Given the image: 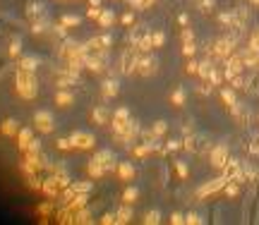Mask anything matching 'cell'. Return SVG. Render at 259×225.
<instances>
[{"mask_svg": "<svg viewBox=\"0 0 259 225\" xmlns=\"http://www.w3.org/2000/svg\"><path fill=\"white\" fill-rule=\"evenodd\" d=\"M34 127L41 134H51L55 130V120L51 110H36L34 113Z\"/></svg>", "mask_w": 259, "mask_h": 225, "instance_id": "4", "label": "cell"}, {"mask_svg": "<svg viewBox=\"0 0 259 225\" xmlns=\"http://www.w3.org/2000/svg\"><path fill=\"white\" fill-rule=\"evenodd\" d=\"M41 192L46 194V197L51 199H58V194H60V187H58V182H55V177H48V180H43V187H41Z\"/></svg>", "mask_w": 259, "mask_h": 225, "instance_id": "16", "label": "cell"}, {"mask_svg": "<svg viewBox=\"0 0 259 225\" xmlns=\"http://www.w3.org/2000/svg\"><path fill=\"white\" fill-rule=\"evenodd\" d=\"M182 146V139H171V142H166L164 149H161V156H166V153H173V151H177Z\"/></svg>", "mask_w": 259, "mask_h": 225, "instance_id": "29", "label": "cell"}, {"mask_svg": "<svg viewBox=\"0 0 259 225\" xmlns=\"http://www.w3.org/2000/svg\"><path fill=\"white\" fill-rule=\"evenodd\" d=\"M14 91L19 93L24 101L36 98V96H39V79H36V72L17 70V75H14Z\"/></svg>", "mask_w": 259, "mask_h": 225, "instance_id": "1", "label": "cell"}, {"mask_svg": "<svg viewBox=\"0 0 259 225\" xmlns=\"http://www.w3.org/2000/svg\"><path fill=\"white\" fill-rule=\"evenodd\" d=\"M127 5L132 7V10H147L154 5V0H127Z\"/></svg>", "mask_w": 259, "mask_h": 225, "instance_id": "32", "label": "cell"}, {"mask_svg": "<svg viewBox=\"0 0 259 225\" xmlns=\"http://www.w3.org/2000/svg\"><path fill=\"white\" fill-rule=\"evenodd\" d=\"M27 17L31 19V22L46 19V10H43L41 2H29V5H27Z\"/></svg>", "mask_w": 259, "mask_h": 225, "instance_id": "14", "label": "cell"}, {"mask_svg": "<svg viewBox=\"0 0 259 225\" xmlns=\"http://www.w3.org/2000/svg\"><path fill=\"white\" fill-rule=\"evenodd\" d=\"M137 197H139V189L137 187H127L123 194V201L125 204H132V201H137Z\"/></svg>", "mask_w": 259, "mask_h": 225, "instance_id": "33", "label": "cell"}, {"mask_svg": "<svg viewBox=\"0 0 259 225\" xmlns=\"http://www.w3.org/2000/svg\"><path fill=\"white\" fill-rule=\"evenodd\" d=\"M218 93H221V101L228 108H233L238 103V96H235V89L233 86H218Z\"/></svg>", "mask_w": 259, "mask_h": 225, "instance_id": "17", "label": "cell"}, {"mask_svg": "<svg viewBox=\"0 0 259 225\" xmlns=\"http://www.w3.org/2000/svg\"><path fill=\"white\" fill-rule=\"evenodd\" d=\"M7 53L12 55V58H17V55L22 53V41H19V39H14L12 43H10V48H7Z\"/></svg>", "mask_w": 259, "mask_h": 225, "instance_id": "39", "label": "cell"}, {"mask_svg": "<svg viewBox=\"0 0 259 225\" xmlns=\"http://www.w3.org/2000/svg\"><path fill=\"white\" fill-rule=\"evenodd\" d=\"M185 221H187L190 225H202V223H204V218H202L199 213H194V211L187 213V216H185Z\"/></svg>", "mask_w": 259, "mask_h": 225, "instance_id": "42", "label": "cell"}, {"mask_svg": "<svg viewBox=\"0 0 259 225\" xmlns=\"http://www.w3.org/2000/svg\"><path fill=\"white\" fill-rule=\"evenodd\" d=\"M231 180L221 172L218 177H214V180H209V182H204V185L197 189V199H206V197H214V194H218V192H223V187L228 185Z\"/></svg>", "mask_w": 259, "mask_h": 225, "instance_id": "2", "label": "cell"}, {"mask_svg": "<svg viewBox=\"0 0 259 225\" xmlns=\"http://www.w3.org/2000/svg\"><path fill=\"white\" fill-rule=\"evenodd\" d=\"M156 70H159V58H156V55L144 53L142 58H139V65H137V75H142V77L147 79V77H154V75H156Z\"/></svg>", "mask_w": 259, "mask_h": 225, "instance_id": "5", "label": "cell"}, {"mask_svg": "<svg viewBox=\"0 0 259 225\" xmlns=\"http://www.w3.org/2000/svg\"><path fill=\"white\" fill-rule=\"evenodd\" d=\"M60 22H63V24H65V27H80V24H82V17H80V14H63V19H60Z\"/></svg>", "mask_w": 259, "mask_h": 225, "instance_id": "28", "label": "cell"}, {"mask_svg": "<svg viewBox=\"0 0 259 225\" xmlns=\"http://www.w3.org/2000/svg\"><path fill=\"white\" fill-rule=\"evenodd\" d=\"M118 91H120V84H118V79H106L103 84H101V93H103V98H115Z\"/></svg>", "mask_w": 259, "mask_h": 225, "instance_id": "15", "label": "cell"}, {"mask_svg": "<svg viewBox=\"0 0 259 225\" xmlns=\"http://www.w3.org/2000/svg\"><path fill=\"white\" fill-rule=\"evenodd\" d=\"M168 221H171V223L173 225H185L187 223V221H185V216H182V213H171V218H168Z\"/></svg>", "mask_w": 259, "mask_h": 225, "instance_id": "45", "label": "cell"}, {"mask_svg": "<svg viewBox=\"0 0 259 225\" xmlns=\"http://www.w3.org/2000/svg\"><path fill=\"white\" fill-rule=\"evenodd\" d=\"M154 2H156V0H154Z\"/></svg>", "mask_w": 259, "mask_h": 225, "instance_id": "58", "label": "cell"}, {"mask_svg": "<svg viewBox=\"0 0 259 225\" xmlns=\"http://www.w3.org/2000/svg\"><path fill=\"white\" fill-rule=\"evenodd\" d=\"M55 103L60 108H68L75 103V96H72V91H65V89H60V91L55 93Z\"/></svg>", "mask_w": 259, "mask_h": 225, "instance_id": "19", "label": "cell"}, {"mask_svg": "<svg viewBox=\"0 0 259 225\" xmlns=\"http://www.w3.org/2000/svg\"><path fill=\"white\" fill-rule=\"evenodd\" d=\"M91 180H84V182H72L70 189H72V194H89L91 192Z\"/></svg>", "mask_w": 259, "mask_h": 225, "instance_id": "23", "label": "cell"}, {"mask_svg": "<svg viewBox=\"0 0 259 225\" xmlns=\"http://www.w3.org/2000/svg\"><path fill=\"white\" fill-rule=\"evenodd\" d=\"M197 51V46H194V41H182V55L185 58H192Z\"/></svg>", "mask_w": 259, "mask_h": 225, "instance_id": "38", "label": "cell"}, {"mask_svg": "<svg viewBox=\"0 0 259 225\" xmlns=\"http://www.w3.org/2000/svg\"><path fill=\"white\" fill-rule=\"evenodd\" d=\"M27 187L36 192V189H41V187H43V182H39V177H36V175H27Z\"/></svg>", "mask_w": 259, "mask_h": 225, "instance_id": "40", "label": "cell"}, {"mask_svg": "<svg viewBox=\"0 0 259 225\" xmlns=\"http://www.w3.org/2000/svg\"><path fill=\"white\" fill-rule=\"evenodd\" d=\"M118 175H120V180H125V182L135 180V165H132L130 160H123V163H118Z\"/></svg>", "mask_w": 259, "mask_h": 225, "instance_id": "18", "label": "cell"}, {"mask_svg": "<svg viewBox=\"0 0 259 225\" xmlns=\"http://www.w3.org/2000/svg\"><path fill=\"white\" fill-rule=\"evenodd\" d=\"M101 223H103V225L118 223V213H103V218H101Z\"/></svg>", "mask_w": 259, "mask_h": 225, "instance_id": "48", "label": "cell"}, {"mask_svg": "<svg viewBox=\"0 0 259 225\" xmlns=\"http://www.w3.org/2000/svg\"><path fill=\"white\" fill-rule=\"evenodd\" d=\"M185 98H187V93H185V89H182V86H177L175 91L171 93V103H173L175 108H182V106H185Z\"/></svg>", "mask_w": 259, "mask_h": 225, "instance_id": "24", "label": "cell"}, {"mask_svg": "<svg viewBox=\"0 0 259 225\" xmlns=\"http://www.w3.org/2000/svg\"><path fill=\"white\" fill-rule=\"evenodd\" d=\"M250 2H252V5H259V0H250Z\"/></svg>", "mask_w": 259, "mask_h": 225, "instance_id": "56", "label": "cell"}, {"mask_svg": "<svg viewBox=\"0 0 259 225\" xmlns=\"http://www.w3.org/2000/svg\"><path fill=\"white\" fill-rule=\"evenodd\" d=\"M36 67H39V60H36V58H31V55H24V58L19 60V70H29V72H36Z\"/></svg>", "mask_w": 259, "mask_h": 225, "instance_id": "25", "label": "cell"}, {"mask_svg": "<svg viewBox=\"0 0 259 225\" xmlns=\"http://www.w3.org/2000/svg\"><path fill=\"white\" fill-rule=\"evenodd\" d=\"M86 17H89V19H98V17H101V7H98V5H91V7L86 10Z\"/></svg>", "mask_w": 259, "mask_h": 225, "instance_id": "47", "label": "cell"}, {"mask_svg": "<svg viewBox=\"0 0 259 225\" xmlns=\"http://www.w3.org/2000/svg\"><path fill=\"white\" fill-rule=\"evenodd\" d=\"M223 194H226L228 199H235L238 194H240V182H235V180H231L228 185L223 187Z\"/></svg>", "mask_w": 259, "mask_h": 225, "instance_id": "26", "label": "cell"}, {"mask_svg": "<svg viewBox=\"0 0 259 225\" xmlns=\"http://www.w3.org/2000/svg\"><path fill=\"white\" fill-rule=\"evenodd\" d=\"M94 158H98L103 165H106V170L113 172L115 170V156L110 153V149H101V151H96V156Z\"/></svg>", "mask_w": 259, "mask_h": 225, "instance_id": "13", "label": "cell"}, {"mask_svg": "<svg viewBox=\"0 0 259 225\" xmlns=\"http://www.w3.org/2000/svg\"><path fill=\"white\" fill-rule=\"evenodd\" d=\"M166 132H168V122H166V120H156V122H154V127H151V134L164 137Z\"/></svg>", "mask_w": 259, "mask_h": 225, "instance_id": "31", "label": "cell"}, {"mask_svg": "<svg viewBox=\"0 0 259 225\" xmlns=\"http://www.w3.org/2000/svg\"><path fill=\"white\" fill-rule=\"evenodd\" d=\"M132 216H135V213H132V209H130V204H125L123 209L118 211V223H130Z\"/></svg>", "mask_w": 259, "mask_h": 225, "instance_id": "30", "label": "cell"}, {"mask_svg": "<svg viewBox=\"0 0 259 225\" xmlns=\"http://www.w3.org/2000/svg\"><path fill=\"white\" fill-rule=\"evenodd\" d=\"M149 153H154V151L149 149L147 142H142L139 146H135V156H139V158H144V156H149Z\"/></svg>", "mask_w": 259, "mask_h": 225, "instance_id": "37", "label": "cell"}, {"mask_svg": "<svg viewBox=\"0 0 259 225\" xmlns=\"http://www.w3.org/2000/svg\"><path fill=\"white\" fill-rule=\"evenodd\" d=\"M91 118H94L96 125H101V127H103V125H108L110 120H113V115H110V108L101 103V106H96L94 110H91Z\"/></svg>", "mask_w": 259, "mask_h": 225, "instance_id": "9", "label": "cell"}, {"mask_svg": "<svg viewBox=\"0 0 259 225\" xmlns=\"http://www.w3.org/2000/svg\"><path fill=\"white\" fill-rule=\"evenodd\" d=\"M89 5H98L101 7V0H89Z\"/></svg>", "mask_w": 259, "mask_h": 225, "instance_id": "55", "label": "cell"}, {"mask_svg": "<svg viewBox=\"0 0 259 225\" xmlns=\"http://www.w3.org/2000/svg\"><path fill=\"white\" fill-rule=\"evenodd\" d=\"M58 149H60V151H70V149H75V146H72V139H70V137L58 139Z\"/></svg>", "mask_w": 259, "mask_h": 225, "instance_id": "43", "label": "cell"}, {"mask_svg": "<svg viewBox=\"0 0 259 225\" xmlns=\"http://www.w3.org/2000/svg\"><path fill=\"white\" fill-rule=\"evenodd\" d=\"M151 39H154V48H161V46L166 43V34H164V31H154V34H151Z\"/></svg>", "mask_w": 259, "mask_h": 225, "instance_id": "41", "label": "cell"}, {"mask_svg": "<svg viewBox=\"0 0 259 225\" xmlns=\"http://www.w3.org/2000/svg\"><path fill=\"white\" fill-rule=\"evenodd\" d=\"M120 22H123L125 27H132V24H135V14H132V12H125L123 17H120Z\"/></svg>", "mask_w": 259, "mask_h": 225, "instance_id": "50", "label": "cell"}, {"mask_svg": "<svg viewBox=\"0 0 259 225\" xmlns=\"http://www.w3.org/2000/svg\"><path fill=\"white\" fill-rule=\"evenodd\" d=\"M29 151H31V153H41V139H34V142L29 144Z\"/></svg>", "mask_w": 259, "mask_h": 225, "instance_id": "52", "label": "cell"}, {"mask_svg": "<svg viewBox=\"0 0 259 225\" xmlns=\"http://www.w3.org/2000/svg\"><path fill=\"white\" fill-rule=\"evenodd\" d=\"M197 67H199V60L190 58V60H187V65H185V72H187V75H197Z\"/></svg>", "mask_w": 259, "mask_h": 225, "instance_id": "44", "label": "cell"}, {"mask_svg": "<svg viewBox=\"0 0 259 225\" xmlns=\"http://www.w3.org/2000/svg\"><path fill=\"white\" fill-rule=\"evenodd\" d=\"M34 142V132L29 130V127H22L19 134H17V149L22 151V153H27L29 151V144Z\"/></svg>", "mask_w": 259, "mask_h": 225, "instance_id": "11", "label": "cell"}, {"mask_svg": "<svg viewBox=\"0 0 259 225\" xmlns=\"http://www.w3.org/2000/svg\"><path fill=\"white\" fill-rule=\"evenodd\" d=\"M177 22H180L182 27H187V24H190V17H187V12H180V17H177Z\"/></svg>", "mask_w": 259, "mask_h": 225, "instance_id": "54", "label": "cell"}, {"mask_svg": "<svg viewBox=\"0 0 259 225\" xmlns=\"http://www.w3.org/2000/svg\"><path fill=\"white\" fill-rule=\"evenodd\" d=\"M0 130H2V134H5V137H10V139H14V137L19 134V130H22V127L17 125V120H5Z\"/></svg>", "mask_w": 259, "mask_h": 225, "instance_id": "20", "label": "cell"}, {"mask_svg": "<svg viewBox=\"0 0 259 225\" xmlns=\"http://www.w3.org/2000/svg\"><path fill=\"white\" fill-rule=\"evenodd\" d=\"M228 84H231V86H233V89H235V91H243V89H247L245 72H243V75H235V77H233V79L228 81Z\"/></svg>", "mask_w": 259, "mask_h": 225, "instance_id": "27", "label": "cell"}, {"mask_svg": "<svg viewBox=\"0 0 259 225\" xmlns=\"http://www.w3.org/2000/svg\"><path fill=\"white\" fill-rule=\"evenodd\" d=\"M144 223H147V225L161 223V211H156V209H154V211H149L147 216H144Z\"/></svg>", "mask_w": 259, "mask_h": 225, "instance_id": "34", "label": "cell"}, {"mask_svg": "<svg viewBox=\"0 0 259 225\" xmlns=\"http://www.w3.org/2000/svg\"><path fill=\"white\" fill-rule=\"evenodd\" d=\"M255 34H257V36H259V24H257V31H255Z\"/></svg>", "mask_w": 259, "mask_h": 225, "instance_id": "57", "label": "cell"}, {"mask_svg": "<svg viewBox=\"0 0 259 225\" xmlns=\"http://www.w3.org/2000/svg\"><path fill=\"white\" fill-rule=\"evenodd\" d=\"M53 177H55V182H58V187H60V189H68V187H70L68 172H55Z\"/></svg>", "mask_w": 259, "mask_h": 225, "instance_id": "35", "label": "cell"}, {"mask_svg": "<svg viewBox=\"0 0 259 225\" xmlns=\"http://www.w3.org/2000/svg\"><path fill=\"white\" fill-rule=\"evenodd\" d=\"M175 170H177V175H180V180H187V177H190V168H187L182 160H175Z\"/></svg>", "mask_w": 259, "mask_h": 225, "instance_id": "36", "label": "cell"}, {"mask_svg": "<svg viewBox=\"0 0 259 225\" xmlns=\"http://www.w3.org/2000/svg\"><path fill=\"white\" fill-rule=\"evenodd\" d=\"M86 172H89V177H91V180H101V177H103L108 170H106V165H103L98 158H91V160H89V165H86Z\"/></svg>", "mask_w": 259, "mask_h": 225, "instance_id": "12", "label": "cell"}, {"mask_svg": "<svg viewBox=\"0 0 259 225\" xmlns=\"http://www.w3.org/2000/svg\"><path fill=\"white\" fill-rule=\"evenodd\" d=\"M247 70L245 65V58L243 53H233L228 60H226V65H223V72H226V81H231L235 75H243Z\"/></svg>", "mask_w": 259, "mask_h": 225, "instance_id": "3", "label": "cell"}, {"mask_svg": "<svg viewBox=\"0 0 259 225\" xmlns=\"http://www.w3.org/2000/svg\"><path fill=\"white\" fill-rule=\"evenodd\" d=\"M228 158H231V156H228V144H214L211 146V151H209V163H211L216 170H221Z\"/></svg>", "mask_w": 259, "mask_h": 225, "instance_id": "6", "label": "cell"}, {"mask_svg": "<svg viewBox=\"0 0 259 225\" xmlns=\"http://www.w3.org/2000/svg\"><path fill=\"white\" fill-rule=\"evenodd\" d=\"M137 51H139V48L130 43V48H127V51L123 53V65H120V70H123L125 75H132V72H137L139 58H142V55H137Z\"/></svg>", "mask_w": 259, "mask_h": 225, "instance_id": "7", "label": "cell"}, {"mask_svg": "<svg viewBox=\"0 0 259 225\" xmlns=\"http://www.w3.org/2000/svg\"><path fill=\"white\" fill-rule=\"evenodd\" d=\"M75 223H89V211H86V209H80V211H77V218H75Z\"/></svg>", "mask_w": 259, "mask_h": 225, "instance_id": "46", "label": "cell"}, {"mask_svg": "<svg viewBox=\"0 0 259 225\" xmlns=\"http://www.w3.org/2000/svg\"><path fill=\"white\" fill-rule=\"evenodd\" d=\"M182 41H194V34H192L190 27H182Z\"/></svg>", "mask_w": 259, "mask_h": 225, "instance_id": "53", "label": "cell"}, {"mask_svg": "<svg viewBox=\"0 0 259 225\" xmlns=\"http://www.w3.org/2000/svg\"><path fill=\"white\" fill-rule=\"evenodd\" d=\"M39 213H41L43 218H48V216L53 213V206H51V204L46 201V204H41V206H39Z\"/></svg>", "mask_w": 259, "mask_h": 225, "instance_id": "49", "label": "cell"}, {"mask_svg": "<svg viewBox=\"0 0 259 225\" xmlns=\"http://www.w3.org/2000/svg\"><path fill=\"white\" fill-rule=\"evenodd\" d=\"M72 146L75 149H94V144H96V139H94V134H89V132H72Z\"/></svg>", "mask_w": 259, "mask_h": 225, "instance_id": "8", "label": "cell"}, {"mask_svg": "<svg viewBox=\"0 0 259 225\" xmlns=\"http://www.w3.org/2000/svg\"><path fill=\"white\" fill-rule=\"evenodd\" d=\"M240 170H243V163H240V158H228V160H226V165L221 168V172H223L228 180H235V177L240 175Z\"/></svg>", "mask_w": 259, "mask_h": 225, "instance_id": "10", "label": "cell"}, {"mask_svg": "<svg viewBox=\"0 0 259 225\" xmlns=\"http://www.w3.org/2000/svg\"><path fill=\"white\" fill-rule=\"evenodd\" d=\"M199 7H202V12H211L214 10V0H199Z\"/></svg>", "mask_w": 259, "mask_h": 225, "instance_id": "51", "label": "cell"}, {"mask_svg": "<svg viewBox=\"0 0 259 225\" xmlns=\"http://www.w3.org/2000/svg\"><path fill=\"white\" fill-rule=\"evenodd\" d=\"M113 22H115V12L113 10H101V17H98V27L101 29H110L113 27Z\"/></svg>", "mask_w": 259, "mask_h": 225, "instance_id": "22", "label": "cell"}, {"mask_svg": "<svg viewBox=\"0 0 259 225\" xmlns=\"http://www.w3.org/2000/svg\"><path fill=\"white\" fill-rule=\"evenodd\" d=\"M86 199H89V194H75V197L68 201V209L72 213L80 211V209H84V206H86Z\"/></svg>", "mask_w": 259, "mask_h": 225, "instance_id": "21", "label": "cell"}]
</instances>
